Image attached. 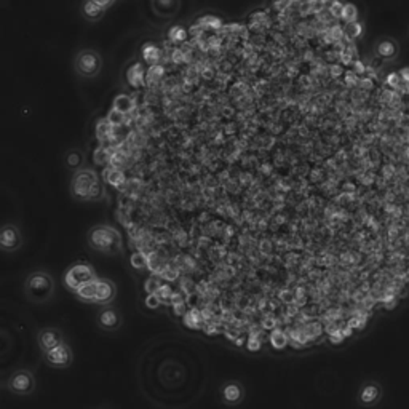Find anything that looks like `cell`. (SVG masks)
<instances>
[{
	"label": "cell",
	"instance_id": "6da1fadb",
	"mask_svg": "<svg viewBox=\"0 0 409 409\" xmlns=\"http://www.w3.org/2000/svg\"><path fill=\"white\" fill-rule=\"evenodd\" d=\"M88 246L96 253L106 256H117L123 251L122 234L109 224H98L88 230Z\"/></svg>",
	"mask_w": 409,
	"mask_h": 409
},
{
	"label": "cell",
	"instance_id": "7a4b0ae2",
	"mask_svg": "<svg viewBox=\"0 0 409 409\" xmlns=\"http://www.w3.org/2000/svg\"><path fill=\"white\" fill-rule=\"evenodd\" d=\"M55 289V278L47 270H34L24 280V294L29 302L45 304L53 299Z\"/></svg>",
	"mask_w": 409,
	"mask_h": 409
},
{
	"label": "cell",
	"instance_id": "3957f363",
	"mask_svg": "<svg viewBox=\"0 0 409 409\" xmlns=\"http://www.w3.org/2000/svg\"><path fill=\"white\" fill-rule=\"evenodd\" d=\"M71 194L76 200L80 201H95L100 200L104 189L100 181V176L91 168H80L72 176Z\"/></svg>",
	"mask_w": 409,
	"mask_h": 409
},
{
	"label": "cell",
	"instance_id": "277c9868",
	"mask_svg": "<svg viewBox=\"0 0 409 409\" xmlns=\"http://www.w3.org/2000/svg\"><path fill=\"white\" fill-rule=\"evenodd\" d=\"M95 278H98V275L96 270L93 269V265L88 263H76L66 270L63 282L69 291L76 293L78 288L93 282Z\"/></svg>",
	"mask_w": 409,
	"mask_h": 409
},
{
	"label": "cell",
	"instance_id": "5b68a950",
	"mask_svg": "<svg viewBox=\"0 0 409 409\" xmlns=\"http://www.w3.org/2000/svg\"><path fill=\"white\" fill-rule=\"evenodd\" d=\"M74 69L82 78H95L102 69V59L95 50H80L74 59Z\"/></svg>",
	"mask_w": 409,
	"mask_h": 409
},
{
	"label": "cell",
	"instance_id": "8992f818",
	"mask_svg": "<svg viewBox=\"0 0 409 409\" xmlns=\"http://www.w3.org/2000/svg\"><path fill=\"white\" fill-rule=\"evenodd\" d=\"M7 387L13 395L29 397L32 395L37 388L36 376H34V373L29 371V369H18V371H14L12 376H10Z\"/></svg>",
	"mask_w": 409,
	"mask_h": 409
},
{
	"label": "cell",
	"instance_id": "52a82bcc",
	"mask_svg": "<svg viewBox=\"0 0 409 409\" xmlns=\"http://www.w3.org/2000/svg\"><path fill=\"white\" fill-rule=\"evenodd\" d=\"M382 397H384V388L381 384L374 381V379H369V381H364L362 386H360L357 400L360 406L369 409V408L377 406L379 403H381Z\"/></svg>",
	"mask_w": 409,
	"mask_h": 409
},
{
	"label": "cell",
	"instance_id": "ba28073f",
	"mask_svg": "<svg viewBox=\"0 0 409 409\" xmlns=\"http://www.w3.org/2000/svg\"><path fill=\"white\" fill-rule=\"evenodd\" d=\"M400 42L397 38L384 36L379 37L373 45V53L374 56L381 59L382 63H395L398 58H400Z\"/></svg>",
	"mask_w": 409,
	"mask_h": 409
},
{
	"label": "cell",
	"instance_id": "9c48e42d",
	"mask_svg": "<svg viewBox=\"0 0 409 409\" xmlns=\"http://www.w3.org/2000/svg\"><path fill=\"white\" fill-rule=\"evenodd\" d=\"M43 358H45V363L50 364L52 368L66 369L74 362V352L67 342H63L58 347L52 349L50 352L43 353Z\"/></svg>",
	"mask_w": 409,
	"mask_h": 409
},
{
	"label": "cell",
	"instance_id": "30bf717a",
	"mask_svg": "<svg viewBox=\"0 0 409 409\" xmlns=\"http://www.w3.org/2000/svg\"><path fill=\"white\" fill-rule=\"evenodd\" d=\"M219 395L225 406H239L245 400V386L240 381H235V379H232V381H225L219 388Z\"/></svg>",
	"mask_w": 409,
	"mask_h": 409
},
{
	"label": "cell",
	"instance_id": "8fae6325",
	"mask_svg": "<svg viewBox=\"0 0 409 409\" xmlns=\"http://www.w3.org/2000/svg\"><path fill=\"white\" fill-rule=\"evenodd\" d=\"M23 246V235L14 224H3L0 228V251L14 253Z\"/></svg>",
	"mask_w": 409,
	"mask_h": 409
},
{
	"label": "cell",
	"instance_id": "7c38bea8",
	"mask_svg": "<svg viewBox=\"0 0 409 409\" xmlns=\"http://www.w3.org/2000/svg\"><path fill=\"white\" fill-rule=\"evenodd\" d=\"M98 327H100L102 331L107 333H114L118 331L122 328L123 320L120 312L112 305H104L101 307L100 312H98Z\"/></svg>",
	"mask_w": 409,
	"mask_h": 409
},
{
	"label": "cell",
	"instance_id": "4fadbf2b",
	"mask_svg": "<svg viewBox=\"0 0 409 409\" xmlns=\"http://www.w3.org/2000/svg\"><path fill=\"white\" fill-rule=\"evenodd\" d=\"M66 342L64 341V334L61 329L48 327V328H42L41 331L37 333V346L41 349L42 353L50 352L52 349L58 347L59 344Z\"/></svg>",
	"mask_w": 409,
	"mask_h": 409
},
{
	"label": "cell",
	"instance_id": "5bb4252c",
	"mask_svg": "<svg viewBox=\"0 0 409 409\" xmlns=\"http://www.w3.org/2000/svg\"><path fill=\"white\" fill-rule=\"evenodd\" d=\"M117 298V287L112 280L98 277V289H96V300L95 304L100 307L104 305H112Z\"/></svg>",
	"mask_w": 409,
	"mask_h": 409
},
{
	"label": "cell",
	"instance_id": "9a60e30c",
	"mask_svg": "<svg viewBox=\"0 0 409 409\" xmlns=\"http://www.w3.org/2000/svg\"><path fill=\"white\" fill-rule=\"evenodd\" d=\"M126 82L130 83L133 88H141L146 85V69L142 64L136 63L133 66L128 67L126 71Z\"/></svg>",
	"mask_w": 409,
	"mask_h": 409
},
{
	"label": "cell",
	"instance_id": "2e32d148",
	"mask_svg": "<svg viewBox=\"0 0 409 409\" xmlns=\"http://www.w3.org/2000/svg\"><path fill=\"white\" fill-rule=\"evenodd\" d=\"M112 109L120 112L123 115H131L136 109V101L130 95H117L112 101Z\"/></svg>",
	"mask_w": 409,
	"mask_h": 409
},
{
	"label": "cell",
	"instance_id": "e0dca14e",
	"mask_svg": "<svg viewBox=\"0 0 409 409\" xmlns=\"http://www.w3.org/2000/svg\"><path fill=\"white\" fill-rule=\"evenodd\" d=\"M96 137L101 142H114L115 141V128L111 125L107 118H101V120H98Z\"/></svg>",
	"mask_w": 409,
	"mask_h": 409
},
{
	"label": "cell",
	"instance_id": "ac0fdd59",
	"mask_svg": "<svg viewBox=\"0 0 409 409\" xmlns=\"http://www.w3.org/2000/svg\"><path fill=\"white\" fill-rule=\"evenodd\" d=\"M104 176L106 182H109L111 186L117 187V189H120V187L126 182V176L123 173L122 168H118V166H112V165H107L104 168Z\"/></svg>",
	"mask_w": 409,
	"mask_h": 409
},
{
	"label": "cell",
	"instance_id": "d6986e66",
	"mask_svg": "<svg viewBox=\"0 0 409 409\" xmlns=\"http://www.w3.org/2000/svg\"><path fill=\"white\" fill-rule=\"evenodd\" d=\"M96 289H98V278L93 280V282L83 285L76 291V298L82 302L87 304H95L96 300Z\"/></svg>",
	"mask_w": 409,
	"mask_h": 409
},
{
	"label": "cell",
	"instance_id": "ffe728a7",
	"mask_svg": "<svg viewBox=\"0 0 409 409\" xmlns=\"http://www.w3.org/2000/svg\"><path fill=\"white\" fill-rule=\"evenodd\" d=\"M141 53H142V59H144L149 66L151 64L160 63V48L157 47L155 43H152V42L144 43V45H142Z\"/></svg>",
	"mask_w": 409,
	"mask_h": 409
},
{
	"label": "cell",
	"instance_id": "44dd1931",
	"mask_svg": "<svg viewBox=\"0 0 409 409\" xmlns=\"http://www.w3.org/2000/svg\"><path fill=\"white\" fill-rule=\"evenodd\" d=\"M82 12H83V16H85L88 21H98V19L102 18V14H104L106 10L98 7L96 3L90 2V0H85Z\"/></svg>",
	"mask_w": 409,
	"mask_h": 409
},
{
	"label": "cell",
	"instance_id": "7402d4cb",
	"mask_svg": "<svg viewBox=\"0 0 409 409\" xmlns=\"http://www.w3.org/2000/svg\"><path fill=\"white\" fill-rule=\"evenodd\" d=\"M364 32H366V26H364V21H362V19H357V21L346 24V34L349 36V38H352V41L362 38L364 36Z\"/></svg>",
	"mask_w": 409,
	"mask_h": 409
},
{
	"label": "cell",
	"instance_id": "603a6c76",
	"mask_svg": "<svg viewBox=\"0 0 409 409\" xmlns=\"http://www.w3.org/2000/svg\"><path fill=\"white\" fill-rule=\"evenodd\" d=\"M112 152H114L112 147L100 146L98 149H95V154H93V160H95L96 165H109Z\"/></svg>",
	"mask_w": 409,
	"mask_h": 409
},
{
	"label": "cell",
	"instance_id": "cb8c5ba5",
	"mask_svg": "<svg viewBox=\"0 0 409 409\" xmlns=\"http://www.w3.org/2000/svg\"><path fill=\"white\" fill-rule=\"evenodd\" d=\"M195 24L201 29V31H211V29H219L221 26H223V21H221L218 16L205 14V16H201Z\"/></svg>",
	"mask_w": 409,
	"mask_h": 409
},
{
	"label": "cell",
	"instance_id": "d4e9b609",
	"mask_svg": "<svg viewBox=\"0 0 409 409\" xmlns=\"http://www.w3.org/2000/svg\"><path fill=\"white\" fill-rule=\"evenodd\" d=\"M165 74V67L162 66L160 63L157 64H151L146 71V83H157L160 82V78L164 77Z\"/></svg>",
	"mask_w": 409,
	"mask_h": 409
},
{
	"label": "cell",
	"instance_id": "484cf974",
	"mask_svg": "<svg viewBox=\"0 0 409 409\" xmlns=\"http://www.w3.org/2000/svg\"><path fill=\"white\" fill-rule=\"evenodd\" d=\"M269 341L272 344V347L277 349V351H282V349L288 346V336L282 329H274V331L270 333Z\"/></svg>",
	"mask_w": 409,
	"mask_h": 409
},
{
	"label": "cell",
	"instance_id": "4316f807",
	"mask_svg": "<svg viewBox=\"0 0 409 409\" xmlns=\"http://www.w3.org/2000/svg\"><path fill=\"white\" fill-rule=\"evenodd\" d=\"M339 18H341L342 21L346 23V24L357 21V19L360 18L358 8L355 7L353 3H346V5H344V7L341 8V16H339Z\"/></svg>",
	"mask_w": 409,
	"mask_h": 409
},
{
	"label": "cell",
	"instance_id": "83f0119b",
	"mask_svg": "<svg viewBox=\"0 0 409 409\" xmlns=\"http://www.w3.org/2000/svg\"><path fill=\"white\" fill-rule=\"evenodd\" d=\"M83 164V155L78 151H71L66 155V165L72 170H80Z\"/></svg>",
	"mask_w": 409,
	"mask_h": 409
},
{
	"label": "cell",
	"instance_id": "f1b7e54d",
	"mask_svg": "<svg viewBox=\"0 0 409 409\" xmlns=\"http://www.w3.org/2000/svg\"><path fill=\"white\" fill-rule=\"evenodd\" d=\"M157 298L160 299L162 304H171L173 302V289L168 285H160V288L155 291Z\"/></svg>",
	"mask_w": 409,
	"mask_h": 409
},
{
	"label": "cell",
	"instance_id": "f546056e",
	"mask_svg": "<svg viewBox=\"0 0 409 409\" xmlns=\"http://www.w3.org/2000/svg\"><path fill=\"white\" fill-rule=\"evenodd\" d=\"M168 38L173 43H182L187 38V32L186 29H182L181 26H175L168 31Z\"/></svg>",
	"mask_w": 409,
	"mask_h": 409
},
{
	"label": "cell",
	"instance_id": "4dcf8cb0",
	"mask_svg": "<svg viewBox=\"0 0 409 409\" xmlns=\"http://www.w3.org/2000/svg\"><path fill=\"white\" fill-rule=\"evenodd\" d=\"M106 118H107V120H109V123L114 128H118V126L125 125V122H126V115L120 114V112H117L115 109H111L109 112H107Z\"/></svg>",
	"mask_w": 409,
	"mask_h": 409
},
{
	"label": "cell",
	"instance_id": "1f68e13d",
	"mask_svg": "<svg viewBox=\"0 0 409 409\" xmlns=\"http://www.w3.org/2000/svg\"><path fill=\"white\" fill-rule=\"evenodd\" d=\"M200 313L197 312V310H190L189 313L186 315V324L189 328H194V329H197V328H200Z\"/></svg>",
	"mask_w": 409,
	"mask_h": 409
},
{
	"label": "cell",
	"instance_id": "d6a6232c",
	"mask_svg": "<svg viewBox=\"0 0 409 409\" xmlns=\"http://www.w3.org/2000/svg\"><path fill=\"white\" fill-rule=\"evenodd\" d=\"M130 263L135 269H144L147 265V259L142 253H133V256L130 258Z\"/></svg>",
	"mask_w": 409,
	"mask_h": 409
},
{
	"label": "cell",
	"instance_id": "836d02e7",
	"mask_svg": "<svg viewBox=\"0 0 409 409\" xmlns=\"http://www.w3.org/2000/svg\"><path fill=\"white\" fill-rule=\"evenodd\" d=\"M146 305L149 309H159L160 305H162V302H160V299L157 298V294L154 293V294H149L146 298Z\"/></svg>",
	"mask_w": 409,
	"mask_h": 409
},
{
	"label": "cell",
	"instance_id": "e575fe53",
	"mask_svg": "<svg viewBox=\"0 0 409 409\" xmlns=\"http://www.w3.org/2000/svg\"><path fill=\"white\" fill-rule=\"evenodd\" d=\"M90 2H93V3H96L98 7H101V8H109L112 3L115 2V0H90Z\"/></svg>",
	"mask_w": 409,
	"mask_h": 409
},
{
	"label": "cell",
	"instance_id": "d590c367",
	"mask_svg": "<svg viewBox=\"0 0 409 409\" xmlns=\"http://www.w3.org/2000/svg\"><path fill=\"white\" fill-rule=\"evenodd\" d=\"M164 278L168 280V282H171V280H176L177 278V270H173V269L166 270V272L164 274Z\"/></svg>",
	"mask_w": 409,
	"mask_h": 409
}]
</instances>
